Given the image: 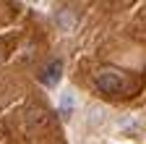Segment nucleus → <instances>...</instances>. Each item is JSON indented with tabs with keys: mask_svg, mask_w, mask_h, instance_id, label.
Instances as JSON below:
<instances>
[{
	"mask_svg": "<svg viewBox=\"0 0 146 144\" xmlns=\"http://www.w3.org/2000/svg\"><path fill=\"white\" fill-rule=\"evenodd\" d=\"M94 84L104 94H123L128 89V79L120 74L117 68H102V71H97V74H94Z\"/></svg>",
	"mask_w": 146,
	"mask_h": 144,
	"instance_id": "f257e3e1",
	"label": "nucleus"
},
{
	"mask_svg": "<svg viewBox=\"0 0 146 144\" xmlns=\"http://www.w3.org/2000/svg\"><path fill=\"white\" fill-rule=\"evenodd\" d=\"M60 76H63V63H60V60H52V63H47L44 74H42L39 79H42V84H47V86H55V84L60 81Z\"/></svg>",
	"mask_w": 146,
	"mask_h": 144,
	"instance_id": "f03ea898",
	"label": "nucleus"
},
{
	"mask_svg": "<svg viewBox=\"0 0 146 144\" xmlns=\"http://www.w3.org/2000/svg\"><path fill=\"white\" fill-rule=\"evenodd\" d=\"M58 24L68 31V29H73V24H76V19H73V13L68 11V8H63L60 13H58Z\"/></svg>",
	"mask_w": 146,
	"mask_h": 144,
	"instance_id": "7ed1b4c3",
	"label": "nucleus"
},
{
	"mask_svg": "<svg viewBox=\"0 0 146 144\" xmlns=\"http://www.w3.org/2000/svg\"><path fill=\"white\" fill-rule=\"evenodd\" d=\"M70 113H73V97L65 92L63 100H60V115H63V118H70Z\"/></svg>",
	"mask_w": 146,
	"mask_h": 144,
	"instance_id": "20e7f679",
	"label": "nucleus"
}]
</instances>
